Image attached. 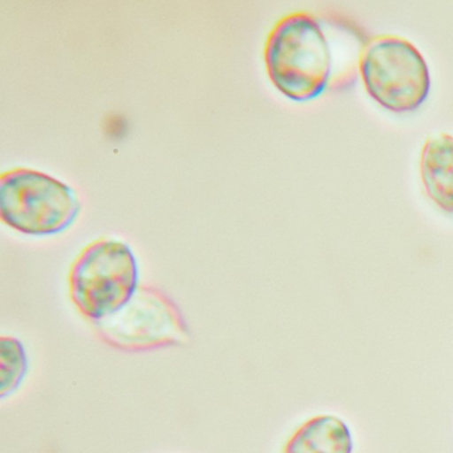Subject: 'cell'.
<instances>
[{
    "label": "cell",
    "instance_id": "8992f818",
    "mask_svg": "<svg viewBox=\"0 0 453 453\" xmlns=\"http://www.w3.org/2000/svg\"><path fill=\"white\" fill-rule=\"evenodd\" d=\"M420 179L426 197L448 214H453V136L429 137L420 153Z\"/></svg>",
    "mask_w": 453,
    "mask_h": 453
},
{
    "label": "cell",
    "instance_id": "5b68a950",
    "mask_svg": "<svg viewBox=\"0 0 453 453\" xmlns=\"http://www.w3.org/2000/svg\"><path fill=\"white\" fill-rule=\"evenodd\" d=\"M95 328L107 346L127 352L181 346L190 333L180 307L150 286L139 288L123 309L95 323Z\"/></svg>",
    "mask_w": 453,
    "mask_h": 453
},
{
    "label": "cell",
    "instance_id": "7a4b0ae2",
    "mask_svg": "<svg viewBox=\"0 0 453 453\" xmlns=\"http://www.w3.org/2000/svg\"><path fill=\"white\" fill-rule=\"evenodd\" d=\"M76 309L94 323L123 309L139 290V265L131 246L104 238L83 249L68 275Z\"/></svg>",
    "mask_w": 453,
    "mask_h": 453
},
{
    "label": "cell",
    "instance_id": "ba28073f",
    "mask_svg": "<svg viewBox=\"0 0 453 453\" xmlns=\"http://www.w3.org/2000/svg\"><path fill=\"white\" fill-rule=\"evenodd\" d=\"M28 372V357L22 342L14 336L0 338V397L15 394Z\"/></svg>",
    "mask_w": 453,
    "mask_h": 453
},
{
    "label": "cell",
    "instance_id": "6da1fadb",
    "mask_svg": "<svg viewBox=\"0 0 453 453\" xmlns=\"http://www.w3.org/2000/svg\"><path fill=\"white\" fill-rule=\"evenodd\" d=\"M264 57L273 86L291 102H311L330 86L333 50L322 22L311 12L280 18L267 35Z\"/></svg>",
    "mask_w": 453,
    "mask_h": 453
},
{
    "label": "cell",
    "instance_id": "3957f363",
    "mask_svg": "<svg viewBox=\"0 0 453 453\" xmlns=\"http://www.w3.org/2000/svg\"><path fill=\"white\" fill-rule=\"evenodd\" d=\"M357 73L368 96L392 113L415 112L431 94L426 59L400 36L370 39L360 51Z\"/></svg>",
    "mask_w": 453,
    "mask_h": 453
},
{
    "label": "cell",
    "instance_id": "277c9868",
    "mask_svg": "<svg viewBox=\"0 0 453 453\" xmlns=\"http://www.w3.org/2000/svg\"><path fill=\"white\" fill-rule=\"evenodd\" d=\"M81 209L75 190L50 174L15 168L0 176V219L18 233L60 234L76 221Z\"/></svg>",
    "mask_w": 453,
    "mask_h": 453
},
{
    "label": "cell",
    "instance_id": "52a82bcc",
    "mask_svg": "<svg viewBox=\"0 0 453 453\" xmlns=\"http://www.w3.org/2000/svg\"><path fill=\"white\" fill-rule=\"evenodd\" d=\"M283 453H352L351 432L336 416H315L291 434Z\"/></svg>",
    "mask_w": 453,
    "mask_h": 453
}]
</instances>
